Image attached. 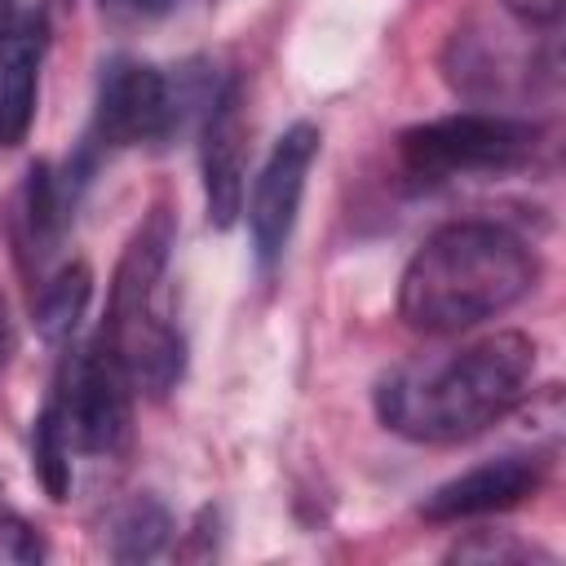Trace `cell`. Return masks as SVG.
Here are the masks:
<instances>
[{
	"instance_id": "2e32d148",
	"label": "cell",
	"mask_w": 566,
	"mask_h": 566,
	"mask_svg": "<svg viewBox=\"0 0 566 566\" xmlns=\"http://www.w3.org/2000/svg\"><path fill=\"white\" fill-rule=\"evenodd\" d=\"M509 13H517L522 22H557L562 18V9H566V0H500Z\"/></svg>"
},
{
	"instance_id": "ba28073f",
	"label": "cell",
	"mask_w": 566,
	"mask_h": 566,
	"mask_svg": "<svg viewBox=\"0 0 566 566\" xmlns=\"http://www.w3.org/2000/svg\"><path fill=\"white\" fill-rule=\"evenodd\" d=\"M248 128H243V93L239 80H226L208 97L203 115V208L217 230H230L243 212V172H248Z\"/></svg>"
},
{
	"instance_id": "4fadbf2b",
	"label": "cell",
	"mask_w": 566,
	"mask_h": 566,
	"mask_svg": "<svg viewBox=\"0 0 566 566\" xmlns=\"http://www.w3.org/2000/svg\"><path fill=\"white\" fill-rule=\"evenodd\" d=\"M172 535V517L155 495H133L111 522V557L115 562H150Z\"/></svg>"
},
{
	"instance_id": "6da1fadb",
	"label": "cell",
	"mask_w": 566,
	"mask_h": 566,
	"mask_svg": "<svg viewBox=\"0 0 566 566\" xmlns=\"http://www.w3.org/2000/svg\"><path fill=\"white\" fill-rule=\"evenodd\" d=\"M535 340L522 332L482 336L438 363H411L380 380V420L411 442H464L504 420L531 389Z\"/></svg>"
},
{
	"instance_id": "8992f818",
	"label": "cell",
	"mask_w": 566,
	"mask_h": 566,
	"mask_svg": "<svg viewBox=\"0 0 566 566\" xmlns=\"http://www.w3.org/2000/svg\"><path fill=\"white\" fill-rule=\"evenodd\" d=\"M318 128L314 124H292L270 159L261 164V177L252 186V203H248V230H252V248H256V261L261 265H274L296 230V212H301V199H305V181H310V168L318 159Z\"/></svg>"
},
{
	"instance_id": "9a60e30c",
	"label": "cell",
	"mask_w": 566,
	"mask_h": 566,
	"mask_svg": "<svg viewBox=\"0 0 566 566\" xmlns=\"http://www.w3.org/2000/svg\"><path fill=\"white\" fill-rule=\"evenodd\" d=\"M40 557H44L40 535L22 517L0 513V566H35Z\"/></svg>"
},
{
	"instance_id": "ac0fdd59",
	"label": "cell",
	"mask_w": 566,
	"mask_h": 566,
	"mask_svg": "<svg viewBox=\"0 0 566 566\" xmlns=\"http://www.w3.org/2000/svg\"><path fill=\"white\" fill-rule=\"evenodd\" d=\"M9 349H13V323H9V305L0 296V367L9 363Z\"/></svg>"
},
{
	"instance_id": "5b68a950",
	"label": "cell",
	"mask_w": 566,
	"mask_h": 566,
	"mask_svg": "<svg viewBox=\"0 0 566 566\" xmlns=\"http://www.w3.org/2000/svg\"><path fill=\"white\" fill-rule=\"evenodd\" d=\"M53 407L80 451H119L133 424V380L119 367L115 349L97 336L93 345L75 349Z\"/></svg>"
},
{
	"instance_id": "7a4b0ae2",
	"label": "cell",
	"mask_w": 566,
	"mask_h": 566,
	"mask_svg": "<svg viewBox=\"0 0 566 566\" xmlns=\"http://www.w3.org/2000/svg\"><path fill=\"white\" fill-rule=\"evenodd\" d=\"M539 279L535 252L491 221H451L433 230L402 270L398 314L424 336L469 332L517 305Z\"/></svg>"
},
{
	"instance_id": "3957f363",
	"label": "cell",
	"mask_w": 566,
	"mask_h": 566,
	"mask_svg": "<svg viewBox=\"0 0 566 566\" xmlns=\"http://www.w3.org/2000/svg\"><path fill=\"white\" fill-rule=\"evenodd\" d=\"M172 243H177V226H172V212L159 203L133 230V239L115 265L111 310H106V327H102V340L115 349L133 389H142L150 398H164L168 389H177V380L186 371L181 332L155 305Z\"/></svg>"
},
{
	"instance_id": "277c9868",
	"label": "cell",
	"mask_w": 566,
	"mask_h": 566,
	"mask_svg": "<svg viewBox=\"0 0 566 566\" xmlns=\"http://www.w3.org/2000/svg\"><path fill=\"white\" fill-rule=\"evenodd\" d=\"M539 146V128L509 115L460 111L416 124L398 137V155L416 177H460V172H509L526 164Z\"/></svg>"
},
{
	"instance_id": "9c48e42d",
	"label": "cell",
	"mask_w": 566,
	"mask_h": 566,
	"mask_svg": "<svg viewBox=\"0 0 566 566\" xmlns=\"http://www.w3.org/2000/svg\"><path fill=\"white\" fill-rule=\"evenodd\" d=\"M539 486V464L531 455H500L486 464L464 469L460 478L433 486L420 504L429 522H460V517H482L522 504Z\"/></svg>"
},
{
	"instance_id": "52a82bcc",
	"label": "cell",
	"mask_w": 566,
	"mask_h": 566,
	"mask_svg": "<svg viewBox=\"0 0 566 566\" xmlns=\"http://www.w3.org/2000/svg\"><path fill=\"white\" fill-rule=\"evenodd\" d=\"M177 124V97L164 71L115 57L102 71L97 84V111H93V142L102 146H137L155 142Z\"/></svg>"
},
{
	"instance_id": "8fae6325",
	"label": "cell",
	"mask_w": 566,
	"mask_h": 566,
	"mask_svg": "<svg viewBox=\"0 0 566 566\" xmlns=\"http://www.w3.org/2000/svg\"><path fill=\"white\" fill-rule=\"evenodd\" d=\"M88 301H93V270L84 261L57 265L40 283V296H35V332L49 345H66L80 332V323L88 314Z\"/></svg>"
},
{
	"instance_id": "30bf717a",
	"label": "cell",
	"mask_w": 566,
	"mask_h": 566,
	"mask_svg": "<svg viewBox=\"0 0 566 566\" xmlns=\"http://www.w3.org/2000/svg\"><path fill=\"white\" fill-rule=\"evenodd\" d=\"M44 40V13H13L0 27V146H18L31 133Z\"/></svg>"
},
{
	"instance_id": "e0dca14e",
	"label": "cell",
	"mask_w": 566,
	"mask_h": 566,
	"mask_svg": "<svg viewBox=\"0 0 566 566\" xmlns=\"http://www.w3.org/2000/svg\"><path fill=\"white\" fill-rule=\"evenodd\" d=\"M106 9H115V13H137V18H155V13H164L172 0H102Z\"/></svg>"
},
{
	"instance_id": "7c38bea8",
	"label": "cell",
	"mask_w": 566,
	"mask_h": 566,
	"mask_svg": "<svg viewBox=\"0 0 566 566\" xmlns=\"http://www.w3.org/2000/svg\"><path fill=\"white\" fill-rule=\"evenodd\" d=\"M22 212H18V226H22V252H53L57 239H62V226H66V195H62V181L53 177L49 164H35L22 181Z\"/></svg>"
},
{
	"instance_id": "5bb4252c",
	"label": "cell",
	"mask_w": 566,
	"mask_h": 566,
	"mask_svg": "<svg viewBox=\"0 0 566 566\" xmlns=\"http://www.w3.org/2000/svg\"><path fill=\"white\" fill-rule=\"evenodd\" d=\"M31 455H35V478L44 482L49 500H66L71 495V433L62 424V411L49 402L35 416V433H31Z\"/></svg>"
}]
</instances>
